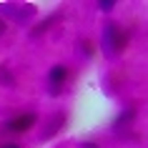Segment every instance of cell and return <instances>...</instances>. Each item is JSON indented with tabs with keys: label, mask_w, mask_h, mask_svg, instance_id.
I'll return each mask as SVG.
<instances>
[{
	"label": "cell",
	"mask_w": 148,
	"mask_h": 148,
	"mask_svg": "<svg viewBox=\"0 0 148 148\" xmlns=\"http://www.w3.org/2000/svg\"><path fill=\"white\" fill-rule=\"evenodd\" d=\"M35 121H38V118L33 116V113H23V116L10 118L5 128H8L10 133H25V131H30L33 125H35Z\"/></svg>",
	"instance_id": "1"
},
{
	"label": "cell",
	"mask_w": 148,
	"mask_h": 148,
	"mask_svg": "<svg viewBox=\"0 0 148 148\" xmlns=\"http://www.w3.org/2000/svg\"><path fill=\"white\" fill-rule=\"evenodd\" d=\"M65 80H68V65H53V68H50V73H48V83H50V88H53L50 93L55 95V93L63 88V83H65Z\"/></svg>",
	"instance_id": "2"
},
{
	"label": "cell",
	"mask_w": 148,
	"mask_h": 148,
	"mask_svg": "<svg viewBox=\"0 0 148 148\" xmlns=\"http://www.w3.org/2000/svg\"><path fill=\"white\" fill-rule=\"evenodd\" d=\"M113 5H116V3H110V0H108V3H98V8H103V10H108V8H113Z\"/></svg>",
	"instance_id": "3"
},
{
	"label": "cell",
	"mask_w": 148,
	"mask_h": 148,
	"mask_svg": "<svg viewBox=\"0 0 148 148\" xmlns=\"http://www.w3.org/2000/svg\"><path fill=\"white\" fill-rule=\"evenodd\" d=\"M3 148H20V146H15V143H8V146H3Z\"/></svg>",
	"instance_id": "4"
},
{
	"label": "cell",
	"mask_w": 148,
	"mask_h": 148,
	"mask_svg": "<svg viewBox=\"0 0 148 148\" xmlns=\"http://www.w3.org/2000/svg\"><path fill=\"white\" fill-rule=\"evenodd\" d=\"M83 148H98V146H93V143H86V146H83Z\"/></svg>",
	"instance_id": "5"
}]
</instances>
